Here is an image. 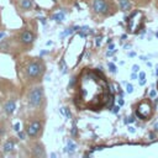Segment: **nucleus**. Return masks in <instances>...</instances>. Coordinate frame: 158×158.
Here are the masks:
<instances>
[{
	"label": "nucleus",
	"instance_id": "c85d7f7f",
	"mask_svg": "<svg viewBox=\"0 0 158 158\" xmlns=\"http://www.w3.org/2000/svg\"><path fill=\"white\" fill-rule=\"evenodd\" d=\"M156 127H157V130H158V123H157V125H156Z\"/></svg>",
	"mask_w": 158,
	"mask_h": 158
},
{
	"label": "nucleus",
	"instance_id": "4468645a",
	"mask_svg": "<svg viewBox=\"0 0 158 158\" xmlns=\"http://www.w3.org/2000/svg\"><path fill=\"white\" fill-rule=\"evenodd\" d=\"M52 19L56 20L57 22H62V21L64 20V12H57V14H54V15L52 16Z\"/></svg>",
	"mask_w": 158,
	"mask_h": 158
},
{
	"label": "nucleus",
	"instance_id": "423d86ee",
	"mask_svg": "<svg viewBox=\"0 0 158 158\" xmlns=\"http://www.w3.org/2000/svg\"><path fill=\"white\" fill-rule=\"evenodd\" d=\"M35 40H36V35H35L31 30H22V31L19 33V36H17V41H19L21 44H23V46H30V44H32V43L35 42Z\"/></svg>",
	"mask_w": 158,
	"mask_h": 158
},
{
	"label": "nucleus",
	"instance_id": "b1692460",
	"mask_svg": "<svg viewBox=\"0 0 158 158\" xmlns=\"http://www.w3.org/2000/svg\"><path fill=\"white\" fill-rule=\"evenodd\" d=\"M118 105H120V106H121V105H123V100H122V99H120V100H118Z\"/></svg>",
	"mask_w": 158,
	"mask_h": 158
},
{
	"label": "nucleus",
	"instance_id": "393cba45",
	"mask_svg": "<svg viewBox=\"0 0 158 158\" xmlns=\"http://www.w3.org/2000/svg\"><path fill=\"white\" fill-rule=\"evenodd\" d=\"M100 42H101V40H100V38H98V40H96V46H99V44H100Z\"/></svg>",
	"mask_w": 158,
	"mask_h": 158
},
{
	"label": "nucleus",
	"instance_id": "c756f323",
	"mask_svg": "<svg viewBox=\"0 0 158 158\" xmlns=\"http://www.w3.org/2000/svg\"><path fill=\"white\" fill-rule=\"evenodd\" d=\"M157 89H158V80H157Z\"/></svg>",
	"mask_w": 158,
	"mask_h": 158
},
{
	"label": "nucleus",
	"instance_id": "f03ea898",
	"mask_svg": "<svg viewBox=\"0 0 158 158\" xmlns=\"http://www.w3.org/2000/svg\"><path fill=\"white\" fill-rule=\"evenodd\" d=\"M44 72H46V65L43 60L40 58H32L26 63L23 68V75L28 83H35L41 80Z\"/></svg>",
	"mask_w": 158,
	"mask_h": 158
},
{
	"label": "nucleus",
	"instance_id": "6ab92c4d",
	"mask_svg": "<svg viewBox=\"0 0 158 158\" xmlns=\"http://www.w3.org/2000/svg\"><path fill=\"white\" fill-rule=\"evenodd\" d=\"M126 91H127L128 94H131V93L133 91V86H132L131 84H127V85H126Z\"/></svg>",
	"mask_w": 158,
	"mask_h": 158
},
{
	"label": "nucleus",
	"instance_id": "dca6fc26",
	"mask_svg": "<svg viewBox=\"0 0 158 158\" xmlns=\"http://www.w3.org/2000/svg\"><path fill=\"white\" fill-rule=\"evenodd\" d=\"M62 112H64V114H65V116H67V118H70V117H72V114H70V110H69L68 107H63V109H62Z\"/></svg>",
	"mask_w": 158,
	"mask_h": 158
},
{
	"label": "nucleus",
	"instance_id": "aec40b11",
	"mask_svg": "<svg viewBox=\"0 0 158 158\" xmlns=\"http://www.w3.org/2000/svg\"><path fill=\"white\" fill-rule=\"evenodd\" d=\"M138 70H139V67H138L137 64H135V65H132V72H133V73H137Z\"/></svg>",
	"mask_w": 158,
	"mask_h": 158
},
{
	"label": "nucleus",
	"instance_id": "f257e3e1",
	"mask_svg": "<svg viewBox=\"0 0 158 158\" xmlns=\"http://www.w3.org/2000/svg\"><path fill=\"white\" fill-rule=\"evenodd\" d=\"M112 99L109 84L104 75L94 70H85L78 81V98L75 104L81 110H101Z\"/></svg>",
	"mask_w": 158,
	"mask_h": 158
},
{
	"label": "nucleus",
	"instance_id": "5701e85b",
	"mask_svg": "<svg viewBox=\"0 0 158 158\" xmlns=\"http://www.w3.org/2000/svg\"><path fill=\"white\" fill-rule=\"evenodd\" d=\"M131 78H132V79H137V75H136V73H133V74L131 75Z\"/></svg>",
	"mask_w": 158,
	"mask_h": 158
},
{
	"label": "nucleus",
	"instance_id": "f3484780",
	"mask_svg": "<svg viewBox=\"0 0 158 158\" xmlns=\"http://www.w3.org/2000/svg\"><path fill=\"white\" fill-rule=\"evenodd\" d=\"M68 148H69V149L73 152V151H75V148H77V144H75L73 141H70V139H69V142H68Z\"/></svg>",
	"mask_w": 158,
	"mask_h": 158
},
{
	"label": "nucleus",
	"instance_id": "412c9836",
	"mask_svg": "<svg viewBox=\"0 0 158 158\" xmlns=\"http://www.w3.org/2000/svg\"><path fill=\"white\" fill-rule=\"evenodd\" d=\"M149 96H151V98H154V96H156V91H154V90H152V91L149 93Z\"/></svg>",
	"mask_w": 158,
	"mask_h": 158
},
{
	"label": "nucleus",
	"instance_id": "39448f33",
	"mask_svg": "<svg viewBox=\"0 0 158 158\" xmlns=\"http://www.w3.org/2000/svg\"><path fill=\"white\" fill-rule=\"evenodd\" d=\"M151 114H152V105H151V102L149 101H142L139 105H138V107H137V110H136V115L141 118V120H148V117L151 116Z\"/></svg>",
	"mask_w": 158,
	"mask_h": 158
},
{
	"label": "nucleus",
	"instance_id": "1a4fd4ad",
	"mask_svg": "<svg viewBox=\"0 0 158 158\" xmlns=\"http://www.w3.org/2000/svg\"><path fill=\"white\" fill-rule=\"evenodd\" d=\"M15 109H16V99H7L4 104H2V111L5 112V115H7V116H10V115H12L14 114V111H15Z\"/></svg>",
	"mask_w": 158,
	"mask_h": 158
},
{
	"label": "nucleus",
	"instance_id": "4be33fe9",
	"mask_svg": "<svg viewBox=\"0 0 158 158\" xmlns=\"http://www.w3.org/2000/svg\"><path fill=\"white\" fill-rule=\"evenodd\" d=\"M19 127H20V123H16V125H15V130H16V131H19V130H20Z\"/></svg>",
	"mask_w": 158,
	"mask_h": 158
},
{
	"label": "nucleus",
	"instance_id": "f8f14e48",
	"mask_svg": "<svg viewBox=\"0 0 158 158\" xmlns=\"http://www.w3.org/2000/svg\"><path fill=\"white\" fill-rule=\"evenodd\" d=\"M118 1V6L122 11H130L132 5H131V1L130 0H117Z\"/></svg>",
	"mask_w": 158,
	"mask_h": 158
},
{
	"label": "nucleus",
	"instance_id": "0eeeda50",
	"mask_svg": "<svg viewBox=\"0 0 158 158\" xmlns=\"http://www.w3.org/2000/svg\"><path fill=\"white\" fill-rule=\"evenodd\" d=\"M93 10L99 15H107L109 14V4L107 0H93Z\"/></svg>",
	"mask_w": 158,
	"mask_h": 158
},
{
	"label": "nucleus",
	"instance_id": "bb28decb",
	"mask_svg": "<svg viewBox=\"0 0 158 158\" xmlns=\"http://www.w3.org/2000/svg\"><path fill=\"white\" fill-rule=\"evenodd\" d=\"M130 128V132H135V130H133V127H128Z\"/></svg>",
	"mask_w": 158,
	"mask_h": 158
},
{
	"label": "nucleus",
	"instance_id": "9d476101",
	"mask_svg": "<svg viewBox=\"0 0 158 158\" xmlns=\"http://www.w3.org/2000/svg\"><path fill=\"white\" fill-rule=\"evenodd\" d=\"M17 7L21 12H28L33 9V0H17Z\"/></svg>",
	"mask_w": 158,
	"mask_h": 158
},
{
	"label": "nucleus",
	"instance_id": "20e7f679",
	"mask_svg": "<svg viewBox=\"0 0 158 158\" xmlns=\"http://www.w3.org/2000/svg\"><path fill=\"white\" fill-rule=\"evenodd\" d=\"M42 130H43V125H42V121L41 120H37V118H33L31 120L26 127H25V132L27 135L28 138H37L38 136H41L42 133Z\"/></svg>",
	"mask_w": 158,
	"mask_h": 158
},
{
	"label": "nucleus",
	"instance_id": "9b49d317",
	"mask_svg": "<svg viewBox=\"0 0 158 158\" xmlns=\"http://www.w3.org/2000/svg\"><path fill=\"white\" fill-rule=\"evenodd\" d=\"M15 146H16V139L10 137V138H7L2 142V152L5 154H9L15 149Z\"/></svg>",
	"mask_w": 158,
	"mask_h": 158
},
{
	"label": "nucleus",
	"instance_id": "ddd939ff",
	"mask_svg": "<svg viewBox=\"0 0 158 158\" xmlns=\"http://www.w3.org/2000/svg\"><path fill=\"white\" fill-rule=\"evenodd\" d=\"M6 133H7V123L4 120H0V139L4 138Z\"/></svg>",
	"mask_w": 158,
	"mask_h": 158
},
{
	"label": "nucleus",
	"instance_id": "cd10ccee",
	"mask_svg": "<svg viewBox=\"0 0 158 158\" xmlns=\"http://www.w3.org/2000/svg\"><path fill=\"white\" fill-rule=\"evenodd\" d=\"M156 74L158 75V67H157V69H156Z\"/></svg>",
	"mask_w": 158,
	"mask_h": 158
},
{
	"label": "nucleus",
	"instance_id": "7ed1b4c3",
	"mask_svg": "<svg viewBox=\"0 0 158 158\" xmlns=\"http://www.w3.org/2000/svg\"><path fill=\"white\" fill-rule=\"evenodd\" d=\"M44 89L42 85L32 86L27 93V105L31 109H38L44 104Z\"/></svg>",
	"mask_w": 158,
	"mask_h": 158
},
{
	"label": "nucleus",
	"instance_id": "6e6552de",
	"mask_svg": "<svg viewBox=\"0 0 158 158\" xmlns=\"http://www.w3.org/2000/svg\"><path fill=\"white\" fill-rule=\"evenodd\" d=\"M31 154L36 158H44L47 154H46V148H44V144L40 141H36L35 143H32L31 146Z\"/></svg>",
	"mask_w": 158,
	"mask_h": 158
},
{
	"label": "nucleus",
	"instance_id": "a878e982",
	"mask_svg": "<svg viewBox=\"0 0 158 158\" xmlns=\"http://www.w3.org/2000/svg\"><path fill=\"white\" fill-rule=\"evenodd\" d=\"M128 121H130V122H133V121H135V118H133V117H130V120H128Z\"/></svg>",
	"mask_w": 158,
	"mask_h": 158
},
{
	"label": "nucleus",
	"instance_id": "2eb2a0df",
	"mask_svg": "<svg viewBox=\"0 0 158 158\" xmlns=\"http://www.w3.org/2000/svg\"><path fill=\"white\" fill-rule=\"evenodd\" d=\"M144 78H146V74H144L143 72H141V73L138 74V79H139V84H141V85H143V84L146 83V79H144Z\"/></svg>",
	"mask_w": 158,
	"mask_h": 158
},
{
	"label": "nucleus",
	"instance_id": "a211bd4d",
	"mask_svg": "<svg viewBox=\"0 0 158 158\" xmlns=\"http://www.w3.org/2000/svg\"><path fill=\"white\" fill-rule=\"evenodd\" d=\"M109 68H110V72H111V73H115V72H116V67H115V64L111 63V62L109 63Z\"/></svg>",
	"mask_w": 158,
	"mask_h": 158
}]
</instances>
